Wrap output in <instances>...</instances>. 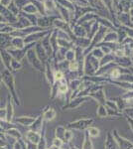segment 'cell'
Here are the masks:
<instances>
[{
  "label": "cell",
  "mask_w": 133,
  "mask_h": 149,
  "mask_svg": "<svg viewBox=\"0 0 133 149\" xmlns=\"http://www.w3.org/2000/svg\"><path fill=\"white\" fill-rule=\"evenodd\" d=\"M55 77H56V79H62V77H63V74L61 73V72H59V73H56L55 74Z\"/></svg>",
  "instance_id": "6da1fadb"
}]
</instances>
